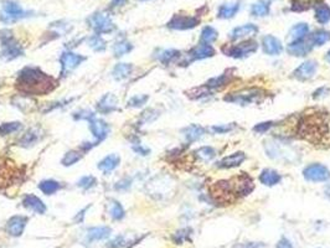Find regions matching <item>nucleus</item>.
Here are the masks:
<instances>
[{"mask_svg":"<svg viewBox=\"0 0 330 248\" xmlns=\"http://www.w3.org/2000/svg\"><path fill=\"white\" fill-rule=\"evenodd\" d=\"M318 71V63L314 60H309V61L303 62L300 66H298L297 68L293 72V77H295L297 79L300 81H305V79H310L315 76Z\"/></svg>","mask_w":330,"mask_h":248,"instance_id":"9","label":"nucleus"},{"mask_svg":"<svg viewBox=\"0 0 330 248\" xmlns=\"http://www.w3.org/2000/svg\"><path fill=\"white\" fill-rule=\"evenodd\" d=\"M79 159H81V154L76 150H71L64 156V159H62V164H64L65 166H71L73 165L74 163H77Z\"/></svg>","mask_w":330,"mask_h":248,"instance_id":"42","label":"nucleus"},{"mask_svg":"<svg viewBox=\"0 0 330 248\" xmlns=\"http://www.w3.org/2000/svg\"><path fill=\"white\" fill-rule=\"evenodd\" d=\"M262 247L261 243H255V242H247V243H241L236 248H260Z\"/></svg>","mask_w":330,"mask_h":248,"instance_id":"50","label":"nucleus"},{"mask_svg":"<svg viewBox=\"0 0 330 248\" xmlns=\"http://www.w3.org/2000/svg\"><path fill=\"white\" fill-rule=\"evenodd\" d=\"M240 7H241L240 1L222 4L220 7H218L217 16L220 17V19H231V17H233L236 14H237Z\"/></svg>","mask_w":330,"mask_h":248,"instance_id":"22","label":"nucleus"},{"mask_svg":"<svg viewBox=\"0 0 330 248\" xmlns=\"http://www.w3.org/2000/svg\"><path fill=\"white\" fill-rule=\"evenodd\" d=\"M88 45L94 50V51H103L106 49V41L102 39L99 35H94L88 39Z\"/></svg>","mask_w":330,"mask_h":248,"instance_id":"41","label":"nucleus"},{"mask_svg":"<svg viewBox=\"0 0 330 248\" xmlns=\"http://www.w3.org/2000/svg\"><path fill=\"white\" fill-rule=\"evenodd\" d=\"M198 24V17L188 16V15H175V16L168 22V26L174 30H188L193 29V27H195Z\"/></svg>","mask_w":330,"mask_h":248,"instance_id":"10","label":"nucleus"},{"mask_svg":"<svg viewBox=\"0 0 330 248\" xmlns=\"http://www.w3.org/2000/svg\"><path fill=\"white\" fill-rule=\"evenodd\" d=\"M27 223V217L25 216H14V217L10 218L7 221L6 230L9 232V235L17 237V236H21V233L24 232V228Z\"/></svg>","mask_w":330,"mask_h":248,"instance_id":"14","label":"nucleus"},{"mask_svg":"<svg viewBox=\"0 0 330 248\" xmlns=\"http://www.w3.org/2000/svg\"><path fill=\"white\" fill-rule=\"evenodd\" d=\"M277 248H293V245L290 243V241L288 240V238L283 237V238H280V241L278 242Z\"/></svg>","mask_w":330,"mask_h":248,"instance_id":"49","label":"nucleus"},{"mask_svg":"<svg viewBox=\"0 0 330 248\" xmlns=\"http://www.w3.org/2000/svg\"><path fill=\"white\" fill-rule=\"evenodd\" d=\"M261 96H262L261 89H242V91L240 92L227 94L225 101L231 102V103L240 104V106H247V104L253 103V102L257 101L258 98H261Z\"/></svg>","mask_w":330,"mask_h":248,"instance_id":"5","label":"nucleus"},{"mask_svg":"<svg viewBox=\"0 0 330 248\" xmlns=\"http://www.w3.org/2000/svg\"><path fill=\"white\" fill-rule=\"evenodd\" d=\"M287 50L293 56H307V55L312 51V44L307 42L304 39L295 40V41H292L288 45Z\"/></svg>","mask_w":330,"mask_h":248,"instance_id":"13","label":"nucleus"},{"mask_svg":"<svg viewBox=\"0 0 330 248\" xmlns=\"http://www.w3.org/2000/svg\"><path fill=\"white\" fill-rule=\"evenodd\" d=\"M149 97L145 96V94H139V96H134L132 97L131 99L128 101V106L129 107H134V108H136V107H141L143 104H145V102L148 101Z\"/></svg>","mask_w":330,"mask_h":248,"instance_id":"43","label":"nucleus"},{"mask_svg":"<svg viewBox=\"0 0 330 248\" xmlns=\"http://www.w3.org/2000/svg\"><path fill=\"white\" fill-rule=\"evenodd\" d=\"M89 26L98 34H106V32H111L114 29V24L112 22L111 17L104 12H96V14L91 15L87 20Z\"/></svg>","mask_w":330,"mask_h":248,"instance_id":"8","label":"nucleus"},{"mask_svg":"<svg viewBox=\"0 0 330 248\" xmlns=\"http://www.w3.org/2000/svg\"><path fill=\"white\" fill-rule=\"evenodd\" d=\"M272 125H273L272 122H264V123L257 124V125L253 128V130L257 131V133H264V131H267Z\"/></svg>","mask_w":330,"mask_h":248,"instance_id":"46","label":"nucleus"},{"mask_svg":"<svg viewBox=\"0 0 330 248\" xmlns=\"http://www.w3.org/2000/svg\"><path fill=\"white\" fill-rule=\"evenodd\" d=\"M215 55V50L211 45L208 44H200L196 47H194L190 52H189V57L191 60H203L208 59V57Z\"/></svg>","mask_w":330,"mask_h":248,"instance_id":"18","label":"nucleus"},{"mask_svg":"<svg viewBox=\"0 0 330 248\" xmlns=\"http://www.w3.org/2000/svg\"><path fill=\"white\" fill-rule=\"evenodd\" d=\"M111 235V228L109 227H104V226H101V227H93L89 228L87 231L86 235V240L88 242H93V241H101L104 240V238L109 237Z\"/></svg>","mask_w":330,"mask_h":248,"instance_id":"24","label":"nucleus"},{"mask_svg":"<svg viewBox=\"0 0 330 248\" xmlns=\"http://www.w3.org/2000/svg\"><path fill=\"white\" fill-rule=\"evenodd\" d=\"M195 154L202 161H211L216 156L215 149L211 148V146H201L200 149L195 151Z\"/></svg>","mask_w":330,"mask_h":248,"instance_id":"35","label":"nucleus"},{"mask_svg":"<svg viewBox=\"0 0 330 248\" xmlns=\"http://www.w3.org/2000/svg\"><path fill=\"white\" fill-rule=\"evenodd\" d=\"M262 47L263 51L267 55H270V56H277V55H279L283 51V45L280 40H278L273 35H265L263 37Z\"/></svg>","mask_w":330,"mask_h":248,"instance_id":"12","label":"nucleus"},{"mask_svg":"<svg viewBox=\"0 0 330 248\" xmlns=\"http://www.w3.org/2000/svg\"><path fill=\"white\" fill-rule=\"evenodd\" d=\"M179 56H180V52L178 50H164L158 55V60L163 63H170Z\"/></svg>","mask_w":330,"mask_h":248,"instance_id":"37","label":"nucleus"},{"mask_svg":"<svg viewBox=\"0 0 330 248\" xmlns=\"http://www.w3.org/2000/svg\"><path fill=\"white\" fill-rule=\"evenodd\" d=\"M127 1H128V0H112V2H111V6H112V7L122 6V5H124V4H126Z\"/></svg>","mask_w":330,"mask_h":248,"instance_id":"52","label":"nucleus"},{"mask_svg":"<svg viewBox=\"0 0 330 248\" xmlns=\"http://www.w3.org/2000/svg\"><path fill=\"white\" fill-rule=\"evenodd\" d=\"M134 150H135L138 154H140V155H148V154H149V149L143 148L141 145L134 146Z\"/></svg>","mask_w":330,"mask_h":248,"instance_id":"51","label":"nucleus"},{"mask_svg":"<svg viewBox=\"0 0 330 248\" xmlns=\"http://www.w3.org/2000/svg\"><path fill=\"white\" fill-rule=\"evenodd\" d=\"M246 160V155L242 151H237V153H233L231 155L225 156L221 161H218L217 166L222 169H231L236 168V166L241 165L243 161Z\"/></svg>","mask_w":330,"mask_h":248,"instance_id":"17","label":"nucleus"},{"mask_svg":"<svg viewBox=\"0 0 330 248\" xmlns=\"http://www.w3.org/2000/svg\"><path fill=\"white\" fill-rule=\"evenodd\" d=\"M235 128V124H220V125H213L211 130L215 131L216 134H225L231 131Z\"/></svg>","mask_w":330,"mask_h":248,"instance_id":"45","label":"nucleus"},{"mask_svg":"<svg viewBox=\"0 0 330 248\" xmlns=\"http://www.w3.org/2000/svg\"><path fill=\"white\" fill-rule=\"evenodd\" d=\"M217 31H216L213 27L211 26H206L203 27L202 31H201V41H202V44H211V42L215 41L216 39H217Z\"/></svg>","mask_w":330,"mask_h":248,"instance_id":"36","label":"nucleus"},{"mask_svg":"<svg viewBox=\"0 0 330 248\" xmlns=\"http://www.w3.org/2000/svg\"><path fill=\"white\" fill-rule=\"evenodd\" d=\"M89 129H91L92 134L96 136L98 141L103 140L109 131L108 124L104 121H102V119L97 118H92L91 121H89Z\"/></svg>","mask_w":330,"mask_h":248,"instance_id":"16","label":"nucleus"},{"mask_svg":"<svg viewBox=\"0 0 330 248\" xmlns=\"http://www.w3.org/2000/svg\"><path fill=\"white\" fill-rule=\"evenodd\" d=\"M0 40H1L2 45L1 56L4 57L5 60H12L22 54V49L17 45V42L15 41L14 37H12V34L9 30H2V31L0 32Z\"/></svg>","mask_w":330,"mask_h":248,"instance_id":"4","label":"nucleus"},{"mask_svg":"<svg viewBox=\"0 0 330 248\" xmlns=\"http://www.w3.org/2000/svg\"><path fill=\"white\" fill-rule=\"evenodd\" d=\"M325 59H327V61L330 63V50L327 52V56H325Z\"/></svg>","mask_w":330,"mask_h":248,"instance_id":"54","label":"nucleus"},{"mask_svg":"<svg viewBox=\"0 0 330 248\" xmlns=\"http://www.w3.org/2000/svg\"><path fill=\"white\" fill-rule=\"evenodd\" d=\"M21 126V123H19V122L1 124V125H0V135H6V134H11L14 133V131L20 130Z\"/></svg>","mask_w":330,"mask_h":248,"instance_id":"40","label":"nucleus"},{"mask_svg":"<svg viewBox=\"0 0 330 248\" xmlns=\"http://www.w3.org/2000/svg\"><path fill=\"white\" fill-rule=\"evenodd\" d=\"M26 16H29V12L25 11L17 2L11 1V0H6V1L2 2V11L1 15H0V20L5 24H10V22H14Z\"/></svg>","mask_w":330,"mask_h":248,"instance_id":"3","label":"nucleus"},{"mask_svg":"<svg viewBox=\"0 0 330 248\" xmlns=\"http://www.w3.org/2000/svg\"><path fill=\"white\" fill-rule=\"evenodd\" d=\"M131 187V180L129 179H123L119 183H117L116 188L117 190H127V188Z\"/></svg>","mask_w":330,"mask_h":248,"instance_id":"48","label":"nucleus"},{"mask_svg":"<svg viewBox=\"0 0 330 248\" xmlns=\"http://www.w3.org/2000/svg\"><path fill=\"white\" fill-rule=\"evenodd\" d=\"M264 150L267 155L272 159L282 161H293L295 158V151L288 144L277 140H269L264 143Z\"/></svg>","mask_w":330,"mask_h":248,"instance_id":"2","label":"nucleus"},{"mask_svg":"<svg viewBox=\"0 0 330 248\" xmlns=\"http://www.w3.org/2000/svg\"><path fill=\"white\" fill-rule=\"evenodd\" d=\"M132 50V45L129 44L128 41L126 40H122V41H118L113 47V52L117 57L123 56V55L128 54L129 51Z\"/></svg>","mask_w":330,"mask_h":248,"instance_id":"38","label":"nucleus"},{"mask_svg":"<svg viewBox=\"0 0 330 248\" xmlns=\"http://www.w3.org/2000/svg\"><path fill=\"white\" fill-rule=\"evenodd\" d=\"M258 32V27L255 24H245L241 25V26L235 27V29L231 31L230 39L231 40H240L245 39V37L253 36Z\"/></svg>","mask_w":330,"mask_h":248,"instance_id":"15","label":"nucleus"},{"mask_svg":"<svg viewBox=\"0 0 330 248\" xmlns=\"http://www.w3.org/2000/svg\"><path fill=\"white\" fill-rule=\"evenodd\" d=\"M260 181L265 186H274L280 183L282 176L274 169H263L260 174Z\"/></svg>","mask_w":330,"mask_h":248,"instance_id":"20","label":"nucleus"},{"mask_svg":"<svg viewBox=\"0 0 330 248\" xmlns=\"http://www.w3.org/2000/svg\"><path fill=\"white\" fill-rule=\"evenodd\" d=\"M258 49L257 42L255 41H245L241 42V44L232 45L230 47H225L223 52H225L227 56L233 57V59H243V57L250 56L251 54L256 52V50Z\"/></svg>","mask_w":330,"mask_h":248,"instance_id":"7","label":"nucleus"},{"mask_svg":"<svg viewBox=\"0 0 330 248\" xmlns=\"http://www.w3.org/2000/svg\"><path fill=\"white\" fill-rule=\"evenodd\" d=\"M181 133L184 134L186 140L193 143V141L198 140V139L205 134V129L201 125H198V124H191V125L184 128L183 130H181Z\"/></svg>","mask_w":330,"mask_h":248,"instance_id":"23","label":"nucleus"},{"mask_svg":"<svg viewBox=\"0 0 330 248\" xmlns=\"http://www.w3.org/2000/svg\"><path fill=\"white\" fill-rule=\"evenodd\" d=\"M133 71V66L131 63H118L113 69V77L117 81L127 78Z\"/></svg>","mask_w":330,"mask_h":248,"instance_id":"30","label":"nucleus"},{"mask_svg":"<svg viewBox=\"0 0 330 248\" xmlns=\"http://www.w3.org/2000/svg\"><path fill=\"white\" fill-rule=\"evenodd\" d=\"M96 179L93 178V176H83V178L81 179V180L78 181V184H77V185L79 186V187H82V188H91L92 186H94L96 185Z\"/></svg>","mask_w":330,"mask_h":248,"instance_id":"44","label":"nucleus"},{"mask_svg":"<svg viewBox=\"0 0 330 248\" xmlns=\"http://www.w3.org/2000/svg\"><path fill=\"white\" fill-rule=\"evenodd\" d=\"M315 19L319 24L325 25L330 21V6L327 4H319L315 9Z\"/></svg>","mask_w":330,"mask_h":248,"instance_id":"29","label":"nucleus"},{"mask_svg":"<svg viewBox=\"0 0 330 248\" xmlns=\"http://www.w3.org/2000/svg\"><path fill=\"white\" fill-rule=\"evenodd\" d=\"M84 61V57L81 55L73 54V52H64L60 57V62L62 66V74L69 73L72 69L76 68L81 62Z\"/></svg>","mask_w":330,"mask_h":248,"instance_id":"11","label":"nucleus"},{"mask_svg":"<svg viewBox=\"0 0 330 248\" xmlns=\"http://www.w3.org/2000/svg\"><path fill=\"white\" fill-rule=\"evenodd\" d=\"M309 32V26L305 22H299V24H295L294 26L290 29L289 31V36L292 39V41H295V40H302L305 39V36Z\"/></svg>","mask_w":330,"mask_h":248,"instance_id":"27","label":"nucleus"},{"mask_svg":"<svg viewBox=\"0 0 330 248\" xmlns=\"http://www.w3.org/2000/svg\"><path fill=\"white\" fill-rule=\"evenodd\" d=\"M97 108L102 113H109L112 111H116L118 109V99L114 94L108 93L106 96H103L101 98V101L97 103Z\"/></svg>","mask_w":330,"mask_h":248,"instance_id":"19","label":"nucleus"},{"mask_svg":"<svg viewBox=\"0 0 330 248\" xmlns=\"http://www.w3.org/2000/svg\"><path fill=\"white\" fill-rule=\"evenodd\" d=\"M40 139V130L39 128H32L20 139V145L22 146H30L34 145L37 140Z\"/></svg>","mask_w":330,"mask_h":248,"instance_id":"31","label":"nucleus"},{"mask_svg":"<svg viewBox=\"0 0 330 248\" xmlns=\"http://www.w3.org/2000/svg\"><path fill=\"white\" fill-rule=\"evenodd\" d=\"M322 0H292V9L297 10V11H303L309 7L314 6V5L320 4Z\"/></svg>","mask_w":330,"mask_h":248,"instance_id":"34","label":"nucleus"},{"mask_svg":"<svg viewBox=\"0 0 330 248\" xmlns=\"http://www.w3.org/2000/svg\"><path fill=\"white\" fill-rule=\"evenodd\" d=\"M328 41H330V31L327 30H315L310 36V44L313 46H323Z\"/></svg>","mask_w":330,"mask_h":248,"instance_id":"28","label":"nucleus"},{"mask_svg":"<svg viewBox=\"0 0 330 248\" xmlns=\"http://www.w3.org/2000/svg\"><path fill=\"white\" fill-rule=\"evenodd\" d=\"M94 114L89 111H79L77 113H74V118L76 119H89L91 121L93 118Z\"/></svg>","mask_w":330,"mask_h":248,"instance_id":"47","label":"nucleus"},{"mask_svg":"<svg viewBox=\"0 0 330 248\" xmlns=\"http://www.w3.org/2000/svg\"><path fill=\"white\" fill-rule=\"evenodd\" d=\"M325 195H327V197L330 200V184H328L327 187H325Z\"/></svg>","mask_w":330,"mask_h":248,"instance_id":"53","label":"nucleus"},{"mask_svg":"<svg viewBox=\"0 0 330 248\" xmlns=\"http://www.w3.org/2000/svg\"><path fill=\"white\" fill-rule=\"evenodd\" d=\"M119 161H121V159H119L118 155H116V154H111V155L106 156L102 161H99L98 169L107 174L109 173V171L114 170V169L119 165Z\"/></svg>","mask_w":330,"mask_h":248,"instance_id":"25","label":"nucleus"},{"mask_svg":"<svg viewBox=\"0 0 330 248\" xmlns=\"http://www.w3.org/2000/svg\"><path fill=\"white\" fill-rule=\"evenodd\" d=\"M109 215L113 220H122L124 217V208L122 207L121 203L116 200L109 201Z\"/></svg>","mask_w":330,"mask_h":248,"instance_id":"32","label":"nucleus"},{"mask_svg":"<svg viewBox=\"0 0 330 248\" xmlns=\"http://www.w3.org/2000/svg\"><path fill=\"white\" fill-rule=\"evenodd\" d=\"M17 86L29 93H45L52 88V79L35 67H26L17 77Z\"/></svg>","mask_w":330,"mask_h":248,"instance_id":"1","label":"nucleus"},{"mask_svg":"<svg viewBox=\"0 0 330 248\" xmlns=\"http://www.w3.org/2000/svg\"><path fill=\"white\" fill-rule=\"evenodd\" d=\"M61 187L60 184L55 180H42L41 183L39 184V188L46 195H52V193L56 192L59 188Z\"/></svg>","mask_w":330,"mask_h":248,"instance_id":"33","label":"nucleus"},{"mask_svg":"<svg viewBox=\"0 0 330 248\" xmlns=\"http://www.w3.org/2000/svg\"><path fill=\"white\" fill-rule=\"evenodd\" d=\"M270 5L268 0H258L251 7V14L253 16H267L269 15Z\"/></svg>","mask_w":330,"mask_h":248,"instance_id":"26","label":"nucleus"},{"mask_svg":"<svg viewBox=\"0 0 330 248\" xmlns=\"http://www.w3.org/2000/svg\"><path fill=\"white\" fill-rule=\"evenodd\" d=\"M22 203H24L25 207L30 208V210H32L34 212H36V213L46 212V206H45V203L35 195L25 196V197L22 198Z\"/></svg>","mask_w":330,"mask_h":248,"instance_id":"21","label":"nucleus"},{"mask_svg":"<svg viewBox=\"0 0 330 248\" xmlns=\"http://www.w3.org/2000/svg\"><path fill=\"white\" fill-rule=\"evenodd\" d=\"M303 176L310 183H323L330 179V170L323 164H310L303 170Z\"/></svg>","mask_w":330,"mask_h":248,"instance_id":"6","label":"nucleus"},{"mask_svg":"<svg viewBox=\"0 0 330 248\" xmlns=\"http://www.w3.org/2000/svg\"><path fill=\"white\" fill-rule=\"evenodd\" d=\"M227 82H228V76L226 73H223V74H221V76L215 77V78L207 81V83H206L205 86L207 87V88H210L211 91H212L213 88H218V87L225 86Z\"/></svg>","mask_w":330,"mask_h":248,"instance_id":"39","label":"nucleus"}]
</instances>
